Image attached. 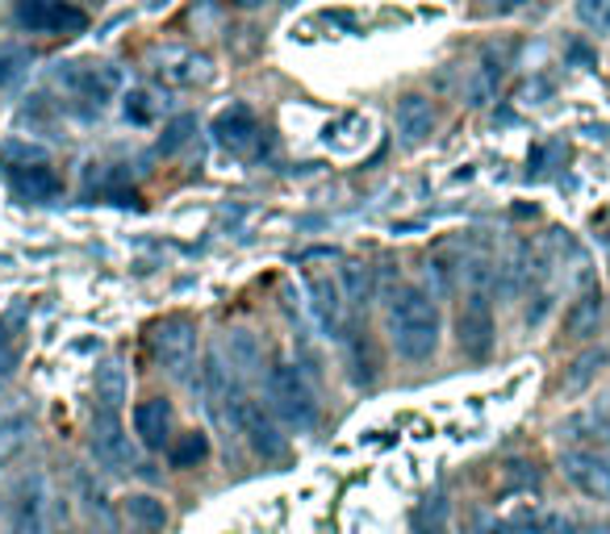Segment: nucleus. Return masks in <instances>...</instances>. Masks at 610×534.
I'll return each mask as SVG.
<instances>
[{
    "mask_svg": "<svg viewBox=\"0 0 610 534\" xmlns=\"http://www.w3.org/2000/svg\"><path fill=\"white\" fill-rule=\"evenodd\" d=\"M389 342L401 359L410 363H427L439 351V305L427 288L418 285H401L389 292Z\"/></svg>",
    "mask_w": 610,
    "mask_h": 534,
    "instance_id": "1",
    "label": "nucleus"
},
{
    "mask_svg": "<svg viewBox=\"0 0 610 534\" xmlns=\"http://www.w3.org/2000/svg\"><path fill=\"white\" fill-rule=\"evenodd\" d=\"M268 397H272V410L281 422H288L293 430H314L318 422V397L309 389V380L297 363H272L268 372Z\"/></svg>",
    "mask_w": 610,
    "mask_h": 534,
    "instance_id": "2",
    "label": "nucleus"
},
{
    "mask_svg": "<svg viewBox=\"0 0 610 534\" xmlns=\"http://www.w3.org/2000/svg\"><path fill=\"white\" fill-rule=\"evenodd\" d=\"M226 418L243 430V439H247V446H252L255 455H264V460H281L285 455V434L276 430V422H272L268 413L260 410L255 401H247L238 389L226 392Z\"/></svg>",
    "mask_w": 610,
    "mask_h": 534,
    "instance_id": "3",
    "label": "nucleus"
},
{
    "mask_svg": "<svg viewBox=\"0 0 610 534\" xmlns=\"http://www.w3.org/2000/svg\"><path fill=\"white\" fill-rule=\"evenodd\" d=\"M13 21L30 34H80L89 18L84 9H75L72 0H18L13 4Z\"/></svg>",
    "mask_w": 610,
    "mask_h": 534,
    "instance_id": "4",
    "label": "nucleus"
},
{
    "mask_svg": "<svg viewBox=\"0 0 610 534\" xmlns=\"http://www.w3.org/2000/svg\"><path fill=\"white\" fill-rule=\"evenodd\" d=\"M494 305H489V292L485 288H472L468 301L460 305V318H456V342L468 359H489L494 351Z\"/></svg>",
    "mask_w": 610,
    "mask_h": 534,
    "instance_id": "5",
    "label": "nucleus"
},
{
    "mask_svg": "<svg viewBox=\"0 0 610 534\" xmlns=\"http://www.w3.org/2000/svg\"><path fill=\"white\" fill-rule=\"evenodd\" d=\"M151 351L172 376H184L197 359V326L189 318H163L151 330Z\"/></svg>",
    "mask_w": 610,
    "mask_h": 534,
    "instance_id": "6",
    "label": "nucleus"
},
{
    "mask_svg": "<svg viewBox=\"0 0 610 534\" xmlns=\"http://www.w3.org/2000/svg\"><path fill=\"white\" fill-rule=\"evenodd\" d=\"M89 446L92 455H96V463H105L113 472H130L134 468V446H130V434L122 430V413L118 410H101L96 405Z\"/></svg>",
    "mask_w": 610,
    "mask_h": 534,
    "instance_id": "7",
    "label": "nucleus"
},
{
    "mask_svg": "<svg viewBox=\"0 0 610 534\" xmlns=\"http://www.w3.org/2000/svg\"><path fill=\"white\" fill-rule=\"evenodd\" d=\"M560 472L573 484L577 493H586L593 501H610V455L602 451H565L560 455Z\"/></svg>",
    "mask_w": 610,
    "mask_h": 534,
    "instance_id": "8",
    "label": "nucleus"
},
{
    "mask_svg": "<svg viewBox=\"0 0 610 534\" xmlns=\"http://www.w3.org/2000/svg\"><path fill=\"white\" fill-rule=\"evenodd\" d=\"M305 301H309V318L326 339H343V305H347V297H343L339 280L305 276Z\"/></svg>",
    "mask_w": 610,
    "mask_h": 534,
    "instance_id": "9",
    "label": "nucleus"
},
{
    "mask_svg": "<svg viewBox=\"0 0 610 534\" xmlns=\"http://www.w3.org/2000/svg\"><path fill=\"white\" fill-rule=\"evenodd\" d=\"M260 122H255V113L247 105H234L226 113H217L214 122V138L217 146H226L231 155H252L255 143H260Z\"/></svg>",
    "mask_w": 610,
    "mask_h": 534,
    "instance_id": "10",
    "label": "nucleus"
},
{
    "mask_svg": "<svg viewBox=\"0 0 610 534\" xmlns=\"http://www.w3.org/2000/svg\"><path fill=\"white\" fill-rule=\"evenodd\" d=\"M59 84L75 96H84L92 105H105V96L118 89V72L113 68H92V63H63L59 68Z\"/></svg>",
    "mask_w": 610,
    "mask_h": 534,
    "instance_id": "11",
    "label": "nucleus"
},
{
    "mask_svg": "<svg viewBox=\"0 0 610 534\" xmlns=\"http://www.w3.org/2000/svg\"><path fill=\"white\" fill-rule=\"evenodd\" d=\"M397 134H401V143H427L435 130V105L427 101V96H418V92H410V96H401L397 101Z\"/></svg>",
    "mask_w": 610,
    "mask_h": 534,
    "instance_id": "12",
    "label": "nucleus"
},
{
    "mask_svg": "<svg viewBox=\"0 0 610 534\" xmlns=\"http://www.w3.org/2000/svg\"><path fill=\"white\" fill-rule=\"evenodd\" d=\"M134 434L143 439V446L160 451L167 439H172V405L163 397H146L134 405Z\"/></svg>",
    "mask_w": 610,
    "mask_h": 534,
    "instance_id": "13",
    "label": "nucleus"
},
{
    "mask_svg": "<svg viewBox=\"0 0 610 534\" xmlns=\"http://www.w3.org/2000/svg\"><path fill=\"white\" fill-rule=\"evenodd\" d=\"M13 188H18L26 201H54V196L63 193V179H59V172L47 167V163H26V167L13 172Z\"/></svg>",
    "mask_w": 610,
    "mask_h": 534,
    "instance_id": "14",
    "label": "nucleus"
},
{
    "mask_svg": "<svg viewBox=\"0 0 610 534\" xmlns=\"http://www.w3.org/2000/svg\"><path fill=\"white\" fill-rule=\"evenodd\" d=\"M610 363V351L607 347H590V351H581V356L565 368V380H560V392L565 397H577V392H586L602 376V368Z\"/></svg>",
    "mask_w": 610,
    "mask_h": 534,
    "instance_id": "15",
    "label": "nucleus"
},
{
    "mask_svg": "<svg viewBox=\"0 0 610 534\" xmlns=\"http://www.w3.org/2000/svg\"><path fill=\"white\" fill-rule=\"evenodd\" d=\"M502 75H506V54L485 51L481 63H477V72H472V80H468V105H485V101L498 92Z\"/></svg>",
    "mask_w": 610,
    "mask_h": 534,
    "instance_id": "16",
    "label": "nucleus"
},
{
    "mask_svg": "<svg viewBox=\"0 0 610 534\" xmlns=\"http://www.w3.org/2000/svg\"><path fill=\"white\" fill-rule=\"evenodd\" d=\"M565 430H569L573 439H586V443H610V401H598L593 410L569 418Z\"/></svg>",
    "mask_w": 610,
    "mask_h": 534,
    "instance_id": "17",
    "label": "nucleus"
},
{
    "mask_svg": "<svg viewBox=\"0 0 610 534\" xmlns=\"http://www.w3.org/2000/svg\"><path fill=\"white\" fill-rule=\"evenodd\" d=\"M598 326H602V297H598V292L590 288V292H586V297H581V301L569 309V321H565V330H569L573 339H590Z\"/></svg>",
    "mask_w": 610,
    "mask_h": 534,
    "instance_id": "18",
    "label": "nucleus"
},
{
    "mask_svg": "<svg viewBox=\"0 0 610 534\" xmlns=\"http://www.w3.org/2000/svg\"><path fill=\"white\" fill-rule=\"evenodd\" d=\"M96 401H101V410H122V401H126V372H122L118 359H109L105 368H96Z\"/></svg>",
    "mask_w": 610,
    "mask_h": 534,
    "instance_id": "19",
    "label": "nucleus"
},
{
    "mask_svg": "<svg viewBox=\"0 0 610 534\" xmlns=\"http://www.w3.org/2000/svg\"><path fill=\"white\" fill-rule=\"evenodd\" d=\"M126 517L139 531H163L167 526V505L160 497H151V493H134V497H126Z\"/></svg>",
    "mask_w": 610,
    "mask_h": 534,
    "instance_id": "20",
    "label": "nucleus"
},
{
    "mask_svg": "<svg viewBox=\"0 0 610 534\" xmlns=\"http://www.w3.org/2000/svg\"><path fill=\"white\" fill-rule=\"evenodd\" d=\"M448 514H451L448 497H439V493H435V497H427L410 514V531L414 534H448Z\"/></svg>",
    "mask_w": 610,
    "mask_h": 534,
    "instance_id": "21",
    "label": "nucleus"
},
{
    "mask_svg": "<svg viewBox=\"0 0 610 534\" xmlns=\"http://www.w3.org/2000/svg\"><path fill=\"white\" fill-rule=\"evenodd\" d=\"M205 460H210V434L189 430L172 443V468H201Z\"/></svg>",
    "mask_w": 610,
    "mask_h": 534,
    "instance_id": "22",
    "label": "nucleus"
},
{
    "mask_svg": "<svg viewBox=\"0 0 610 534\" xmlns=\"http://www.w3.org/2000/svg\"><path fill=\"white\" fill-rule=\"evenodd\" d=\"M21 347H26V339H21L18 318H0V380H9L21 363Z\"/></svg>",
    "mask_w": 610,
    "mask_h": 534,
    "instance_id": "23",
    "label": "nucleus"
},
{
    "mask_svg": "<svg viewBox=\"0 0 610 534\" xmlns=\"http://www.w3.org/2000/svg\"><path fill=\"white\" fill-rule=\"evenodd\" d=\"M226 351H231V368H238V372H252V368H260V359H264L252 330H231V335H226Z\"/></svg>",
    "mask_w": 610,
    "mask_h": 534,
    "instance_id": "24",
    "label": "nucleus"
},
{
    "mask_svg": "<svg viewBox=\"0 0 610 534\" xmlns=\"http://www.w3.org/2000/svg\"><path fill=\"white\" fill-rule=\"evenodd\" d=\"M343 339H347V335H343ZM347 363H352L356 384H373V380H377V356H373V342L368 339H347Z\"/></svg>",
    "mask_w": 610,
    "mask_h": 534,
    "instance_id": "25",
    "label": "nucleus"
},
{
    "mask_svg": "<svg viewBox=\"0 0 610 534\" xmlns=\"http://www.w3.org/2000/svg\"><path fill=\"white\" fill-rule=\"evenodd\" d=\"M34 63V54L26 47H13V42H0V89H9L26 68Z\"/></svg>",
    "mask_w": 610,
    "mask_h": 534,
    "instance_id": "26",
    "label": "nucleus"
},
{
    "mask_svg": "<svg viewBox=\"0 0 610 534\" xmlns=\"http://www.w3.org/2000/svg\"><path fill=\"white\" fill-rule=\"evenodd\" d=\"M13 534H42V501H38V493H26L13 505Z\"/></svg>",
    "mask_w": 610,
    "mask_h": 534,
    "instance_id": "27",
    "label": "nucleus"
},
{
    "mask_svg": "<svg viewBox=\"0 0 610 534\" xmlns=\"http://www.w3.org/2000/svg\"><path fill=\"white\" fill-rule=\"evenodd\" d=\"M577 21L590 34H610V0H577Z\"/></svg>",
    "mask_w": 610,
    "mask_h": 534,
    "instance_id": "28",
    "label": "nucleus"
},
{
    "mask_svg": "<svg viewBox=\"0 0 610 534\" xmlns=\"http://www.w3.org/2000/svg\"><path fill=\"white\" fill-rule=\"evenodd\" d=\"M193 130H197V117H189V113H184V117H176V122H172L167 130H163L160 155H176L180 146H184L189 138H193Z\"/></svg>",
    "mask_w": 610,
    "mask_h": 534,
    "instance_id": "29",
    "label": "nucleus"
},
{
    "mask_svg": "<svg viewBox=\"0 0 610 534\" xmlns=\"http://www.w3.org/2000/svg\"><path fill=\"white\" fill-rule=\"evenodd\" d=\"M339 288H343V297H347L352 305H368L364 301V297H368V271H364L359 264L343 267V285Z\"/></svg>",
    "mask_w": 610,
    "mask_h": 534,
    "instance_id": "30",
    "label": "nucleus"
},
{
    "mask_svg": "<svg viewBox=\"0 0 610 534\" xmlns=\"http://www.w3.org/2000/svg\"><path fill=\"white\" fill-rule=\"evenodd\" d=\"M506 484L510 489H539V472L531 463H510L506 468Z\"/></svg>",
    "mask_w": 610,
    "mask_h": 534,
    "instance_id": "31",
    "label": "nucleus"
},
{
    "mask_svg": "<svg viewBox=\"0 0 610 534\" xmlns=\"http://www.w3.org/2000/svg\"><path fill=\"white\" fill-rule=\"evenodd\" d=\"M477 534H522V526L519 522H506V517H489V514H481L477 517V526H472Z\"/></svg>",
    "mask_w": 610,
    "mask_h": 534,
    "instance_id": "32",
    "label": "nucleus"
},
{
    "mask_svg": "<svg viewBox=\"0 0 610 534\" xmlns=\"http://www.w3.org/2000/svg\"><path fill=\"white\" fill-rule=\"evenodd\" d=\"M146 101H151L146 92H134V96H126V117H134V122H151V113H155V109L146 105Z\"/></svg>",
    "mask_w": 610,
    "mask_h": 534,
    "instance_id": "33",
    "label": "nucleus"
},
{
    "mask_svg": "<svg viewBox=\"0 0 610 534\" xmlns=\"http://www.w3.org/2000/svg\"><path fill=\"white\" fill-rule=\"evenodd\" d=\"M531 0H485V13H494V18H506V13H519L527 9Z\"/></svg>",
    "mask_w": 610,
    "mask_h": 534,
    "instance_id": "34",
    "label": "nucleus"
},
{
    "mask_svg": "<svg viewBox=\"0 0 610 534\" xmlns=\"http://www.w3.org/2000/svg\"><path fill=\"white\" fill-rule=\"evenodd\" d=\"M577 534H610L607 526H577Z\"/></svg>",
    "mask_w": 610,
    "mask_h": 534,
    "instance_id": "35",
    "label": "nucleus"
},
{
    "mask_svg": "<svg viewBox=\"0 0 610 534\" xmlns=\"http://www.w3.org/2000/svg\"><path fill=\"white\" fill-rule=\"evenodd\" d=\"M234 4H238V9H260L264 0H234Z\"/></svg>",
    "mask_w": 610,
    "mask_h": 534,
    "instance_id": "36",
    "label": "nucleus"
}]
</instances>
